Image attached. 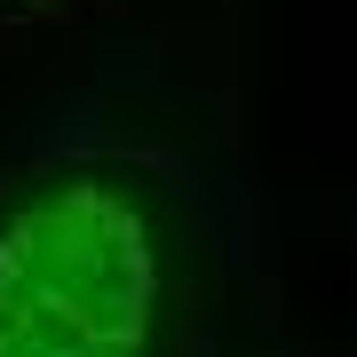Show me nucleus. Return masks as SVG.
Wrapping results in <instances>:
<instances>
[{
  "mask_svg": "<svg viewBox=\"0 0 357 357\" xmlns=\"http://www.w3.org/2000/svg\"><path fill=\"white\" fill-rule=\"evenodd\" d=\"M159 294L151 215L103 175H64L0 222V357H143Z\"/></svg>",
  "mask_w": 357,
  "mask_h": 357,
  "instance_id": "obj_1",
  "label": "nucleus"
}]
</instances>
